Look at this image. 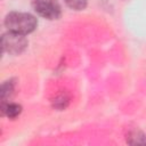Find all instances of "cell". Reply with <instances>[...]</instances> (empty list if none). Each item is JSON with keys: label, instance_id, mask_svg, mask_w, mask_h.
Here are the masks:
<instances>
[{"label": "cell", "instance_id": "1", "mask_svg": "<svg viewBox=\"0 0 146 146\" xmlns=\"http://www.w3.org/2000/svg\"><path fill=\"white\" fill-rule=\"evenodd\" d=\"M38 25L36 18L27 13L13 11L9 13L5 18V26L15 33L26 35L35 30Z\"/></svg>", "mask_w": 146, "mask_h": 146}, {"label": "cell", "instance_id": "2", "mask_svg": "<svg viewBox=\"0 0 146 146\" xmlns=\"http://www.w3.org/2000/svg\"><path fill=\"white\" fill-rule=\"evenodd\" d=\"M1 43H2V50L10 55H19L27 47V40L25 35L11 31L2 35Z\"/></svg>", "mask_w": 146, "mask_h": 146}, {"label": "cell", "instance_id": "3", "mask_svg": "<svg viewBox=\"0 0 146 146\" xmlns=\"http://www.w3.org/2000/svg\"><path fill=\"white\" fill-rule=\"evenodd\" d=\"M32 7L41 17L47 19H58L62 8L57 0H32Z\"/></svg>", "mask_w": 146, "mask_h": 146}, {"label": "cell", "instance_id": "4", "mask_svg": "<svg viewBox=\"0 0 146 146\" xmlns=\"http://www.w3.org/2000/svg\"><path fill=\"white\" fill-rule=\"evenodd\" d=\"M1 112L3 115H7L9 119H15L21 114L22 106L15 103H2Z\"/></svg>", "mask_w": 146, "mask_h": 146}, {"label": "cell", "instance_id": "5", "mask_svg": "<svg viewBox=\"0 0 146 146\" xmlns=\"http://www.w3.org/2000/svg\"><path fill=\"white\" fill-rule=\"evenodd\" d=\"M13 90H14V82L13 81H6L2 84V91H1L2 103H6L7 98L10 97V95L13 94Z\"/></svg>", "mask_w": 146, "mask_h": 146}, {"label": "cell", "instance_id": "6", "mask_svg": "<svg viewBox=\"0 0 146 146\" xmlns=\"http://www.w3.org/2000/svg\"><path fill=\"white\" fill-rule=\"evenodd\" d=\"M64 1L71 9L74 10H82L87 7L88 3V0H64Z\"/></svg>", "mask_w": 146, "mask_h": 146}]
</instances>
